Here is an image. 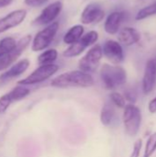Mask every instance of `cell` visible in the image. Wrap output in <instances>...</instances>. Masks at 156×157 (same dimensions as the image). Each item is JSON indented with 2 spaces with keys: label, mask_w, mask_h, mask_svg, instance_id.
Segmentation results:
<instances>
[{
  "label": "cell",
  "mask_w": 156,
  "mask_h": 157,
  "mask_svg": "<svg viewBox=\"0 0 156 157\" xmlns=\"http://www.w3.org/2000/svg\"><path fill=\"white\" fill-rule=\"evenodd\" d=\"M123 123L126 133L130 136H135L138 133L142 123V112L140 109L131 104L125 106Z\"/></svg>",
  "instance_id": "obj_4"
},
{
  "label": "cell",
  "mask_w": 156,
  "mask_h": 157,
  "mask_svg": "<svg viewBox=\"0 0 156 157\" xmlns=\"http://www.w3.org/2000/svg\"><path fill=\"white\" fill-rule=\"evenodd\" d=\"M143 147V140L139 139L135 142L134 145H133V150H132V154L131 157H139L141 154V150Z\"/></svg>",
  "instance_id": "obj_26"
},
{
  "label": "cell",
  "mask_w": 156,
  "mask_h": 157,
  "mask_svg": "<svg viewBox=\"0 0 156 157\" xmlns=\"http://www.w3.org/2000/svg\"><path fill=\"white\" fill-rule=\"evenodd\" d=\"M119 40L126 46H131L137 43L141 39L140 32L133 28H123L119 33Z\"/></svg>",
  "instance_id": "obj_16"
},
{
  "label": "cell",
  "mask_w": 156,
  "mask_h": 157,
  "mask_svg": "<svg viewBox=\"0 0 156 157\" xmlns=\"http://www.w3.org/2000/svg\"><path fill=\"white\" fill-rule=\"evenodd\" d=\"M114 118H115V109L113 106L110 103H106L103 106L100 113V121L102 124L105 126L111 125L112 122L114 121Z\"/></svg>",
  "instance_id": "obj_18"
},
{
  "label": "cell",
  "mask_w": 156,
  "mask_h": 157,
  "mask_svg": "<svg viewBox=\"0 0 156 157\" xmlns=\"http://www.w3.org/2000/svg\"><path fill=\"white\" fill-rule=\"evenodd\" d=\"M125 19V13L120 11H115L110 13L105 21V31L110 35L116 34L120 28V25Z\"/></svg>",
  "instance_id": "obj_15"
},
{
  "label": "cell",
  "mask_w": 156,
  "mask_h": 157,
  "mask_svg": "<svg viewBox=\"0 0 156 157\" xmlns=\"http://www.w3.org/2000/svg\"><path fill=\"white\" fill-rule=\"evenodd\" d=\"M154 62H155V63H156V58H155V59H154Z\"/></svg>",
  "instance_id": "obj_31"
},
{
  "label": "cell",
  "mask_w": 156,
  "mask_h": 157,
  "mask_svg": "<svg viewBox=\"0 0 156 157\" xmlns=\"http://www.w3.org/2000/svg\"><path fill=\"white\" fill-rule=\"evenodd\" d=\"M109 97H110V99H111L112 103H113L114 105H116L118 108H120V109L125 108V106H126V101H125L124 97H123L121 94H120V93H118V92H112V93L109 95Z\"/></svg>",
  "instance_id": "obj_24"
},
{
  "label": "cell",
  "mask_w": 156,
  "mask_h": 157,
  "mask_svg": "<svg viewBox=\"0 0 156 157\" xmlns=\"http://www.w3.org/2000/svg\"><path fill=\"white\" fill-rule=\"evenodd\" d=\"M17 46V41L12 37H6L0 40V58L10 52Z\"/></svg>",
  "instance_id": "obj_21"
},
{
  "label": "cell",
  "mask_w": 156,
  "mask_h": 157,
  "mask_svg": "<svg viewBox=\"0 0 156 157\" xmlns=\"http://www.w3.org/2000/svg\"><path fill=\"white\" fill-rule=\"evenodd\" d=\"M156 14V2L142 8L136 15L137 20H142L144 18H147L151 16H154Z\"/></svg>",
  "instance_id": "obj_22"
},
{
  "label": "cell",
  "mask_w": 156,
  "mask_h": 157,
  "mask_svg": "<svg viewBox=\"0 0 156 157\" xmlns=\"http://www.w3.org/2000/svg\"><path fill=\"white\" fill-rule=\"evenodd\" d=\"M47 2L48 0H24L25 5L31 6V7H38V6H43Z\"/></svg>",
  "instance_id": "obj_27"
},
{
  "label": "cell",
  "mask_w": 156,
  "mask_h": 157,
  "mask_svg": "<svg viewBox=\"0 0 156 157\" xmlns=\"http://www.w3.org/2000/svg\"><path fill=\"white\" fill-rule=\"evenodd\" d=\"M13 0H0V8L6 7L9 5H11Z\"/></svg>",
  "instance_id": "obj_30"
},
{
  "label": "cell",
  "mask_w": 156,
  "mask_h": 157,
  "mask_svg": "<svg viewBox=\"0 0 156 157\" xmlns=\"http://www.w3.org/2000/svg\"><path fill=\"white\" fill-rule=\"evenodd\" d=\"M58 57V52L55 49H49L41 52L38 57V63L40 65L43 64H51L53 63L57 60Z\"/></svg>",
  "instance_id": "obj_19"
},
{
  "label": "cell",
  "mask_w": 156,
  "mask_h": 157,
  "mask_svg": "<svg viewBox=\"0 0 156 157\" xmlns=\"http://www.w3.org/2000/svg\"><path fill=\"white\" fill-rule=\"evenodd\" d=\"M102 52L106 56V58L113 63H120L124 60L123 49L120 43L116 40H107L103 45Z\"/></svg>",
  "instance_id": "obj_12"
},
{
  "label": "cell",
  "mask_w": 156,
  "mask_h": 157,
  "mask_svg": "<svg viewBox=\"0 0 156 157\" xmlns=\"http://www.w3.org/2000/svg\"><path fill=\"white\" fill-rule=\"evenodd\" d=\"M100 77L107 89H115L127 82L126 71L117 65L103 64L100 69Z\"/></svg>",
  "instance_id": "obj_2"
},
{
  "label": "cell",
  "mask_w": 156,
  "mask_h": 157,
  "mask_svg": "<svg viewBox=\"0 0 156 157\" xmlns=\"http://www.w3.org/2000/svg\"><path fill=\"white\" fill-rule=\"evenodd\" d=\"M58 29L59 23L57 21H53L46 28L39 31L32 40L31 50L33 52H40L48 48L56 36Z\"/></svg>",
  "instance_id": "obj_3"
},
{
  "label": "cell",
  "mask_w": 156,
  "mask_h": 157,
  "mask_svg": "<svg viewBox=\"0 0 156 157\" xmlns=\"http://www.w3.org/2000/svg\"><path fill=\"white\" fill-rule=\"evenodd\" d=\"M58 70L59 66L54 63L40 65L36 70H34L29 76L18 81L17 84L21 86H29L42 83L45 80L49 79L53 75H55L58 72Z\"/></svg>",
  "instance_id": "obj_6"
},
{
  "label": "cell",
  "mask_w": 156,
  "mask_h": 157,
  "mask_svg": "<svg viewBox=\"0 0 156 157\" xmlns=\"http://www.w3.org/2000/svg\"><path fill=\"white\" fill-rule=\"evenodd\" d=\"M156 86V63L154 60H149L146 63L145 72L143 79V91L149 95Z\"/></svg>",
  "instance_id": "obj_13"
},
{
  "label": "cell",
  "mask_w": 156,
  "mask_h": 157,
  "mask_svg": "<svg viewBox=\"0 0 156 157\" xmlns=\"http://www.w3.org/2000/svg\"><path fill=\"white\" fill-rule=\"evenodd\" d=\"M149 111L151 113H155L156 112V97L150 101L149 103Z\"/></svg>",
  "instance_id": "obj_29"
},
{
  "label": "cell",
  "mask_w": 156,
  "mask_h": 157,
  "mask_svg": "<svg viewBox=\"0 0 156 157\" xmlns=\"http://www.w3.org/2000/svg\"><path fill=\"white\" fill-rule=\"evenodd\" d=\"M98 40V33L95 30H91L84 34L76 42L71 44L63 53L66 58H73L82 54L85 50L93 44H95Z\"/></svg>",
  "instance_id": "obj_5"
},
{
  "label": "cell",
  "mask_w": 156,
  "mask_h": 157,
  "mask_svg": "<svg viewBox=\"0 0 156 157\" xmlns=\"http://www.w3.org/2000/svg\"><path fill=\"white\" fill-rule=\"evenodd\" d=\"M51 86L58 88L66 87H89L94 85V78L90 74L80 70L61 74L51 83Z\"/></svg>",
  "instance_id": "obj_1"
},
{
  "label": "cell",
  "mask_w": 156,
  "mask_h": 157,
  "mask_svg": "<svg viewBox=\"0 0 156 157\" xmlns=\"http://www.w3.org/2000/svg\"><path fill=\"white\" fill-rule=\"evenodd\" d=\"M11 103H12V100L10 99L8 95L7 94L3 95L0 98V113H5L9 108Z\"/></svg>",
  "instance_id": "obj_25"
},
{
  "label": "cell",
  "mask_w": 156,
  "mask_h": 157,
  "mask_svg": "<svg viewBox=\"0 0 156 157\" xmlns=\"http://www.w3.org/2000/svg\"><path fill=\"white\" fill-rule=\"evenodd\" d=\"M102 56H103L102 47L99 44L94 45L86 52V54L80 59L78 63V67L80 71H83L87 74L96 72V70L99 65Z\"/></svg>",
  "instance_id": "obj_7"
},
{
  "label": "cell",
  "mask_w": 156,
  "mask_h": 157,
  "mask_svg": "<svg viewBox=\"0 0 156 157\" xmlns=\"http://www.w3.org/2000/svg\"><path fill=\"white\" fill-rule=\"evenodd\" d=\"M85 32V28L82 25H74L72 28L69 29V30L64 34L63 36V42L65 44L71 45L74 42H76Z\"/></svg>",
  "instance_id": "obj_17"
},
{
  "label": "cell",
  "mask_w": 156,
  "mask_h": 157,
  "mask_svg": "<svg viewBox=\"0 0 156 157\" xmlns=\"http://www.w3.org/2000/svg\"><path fill=\"white\" fill-rule=\"evenodd\" d=\"M63 10V3L58 0L45 6L40 14L34 19L33 24L37 26H44L52 23Z\"/></svg>",
  "instance_id": "obj_9"
},
{
  "label": "cell",
  "mask_w": 156,
  "mask_h": 157,
  "mask_svg": "<svg viewBox=\"0 0 156 157\" xmlns=\"http://www.w3.org/2000/svg\"><path fill=\"white\" fill-rule=\"evenodd\" d=\"M31 40L32 38L30 35H25L21 39H19V40L17 41L16 48L0 58V71L7 69L10 65H12L29 45Z\"/></svg>",
  "instance_id": "obj_8"
},
{
  "label": "cell",
  "mask_w": 156,
  "mask_h": 157,
  "mask_svg": "<svg viewBox=\"0 0 156 157\" xmlns=\"http://www.w3.org/2000/svg\"><path fill=\"white\" fill-rule=\"evenodd\" d=\"M156 151V132L153 133L145 145V150H144V155L143 157H152V155L154 154Z\"/></svg>",
  "instance_id": "obj_23"
},
{
  "label": "cell",
  "mask_w": 156,
  "mask_h": 157,
  "mask_svg": "<svg viewBox=\"0 0 156 157\" xmlns=\"http://www.w3.org/2000/svg\"><path fill=\"white\" fill-rule=\"evenodd\" d=\"M29 66V61L28 59H22L13 64L8 70L0 75V84H5L19 75L24 74Z\"/></svg>",
  "instance_id": "obj_14"
},
{
  "label": "cell",
  "mask_w": 156,
  "mask_h": 157,
  "mask_svg": "<svg viewBox=\"0 0 156 157\" xmlns=\"http://www.w3.org/2000/svg\"><path fill=\"white\" fill-rule=\"evenodd\" d=\"M29 93H30V90L29 88L25 87V86L18 85L15 86L9 93H7V95L13 102V101H18V100L25 98L26 97L29 95Z\"/></svg>",
  "instance_id": "obj_20"
},
{
  "label": "cell",
  "mask_w": 156,
  "mask_h": 157,
  "mask_svg": "<svg viewBox=\"0 0 156 157\" xmlns=\"http://www.w3.org/2000/svg\"><path fill=\"white\" fill-rule=\"evenodd\" d=\"M26 17V9H17L0 18V34L20 25L25 20Z\"/></svg>",
  "instance_id": "obj_11"
},
{
  "label": "cell",
  "mask_w": 156,
  "mask_h": 157,
  "mask_svg": "<svg viewBox=\"0 0 156 157\" xmlns=\"http://www.w3.org/2000/svg\"><path fill=\"white\" fill-rule=\"evenodd\" d=\"M124 98L128 99V100L131 101V102H135V101L137 100V94H136V91H135V90H132V89L126 90Z\"/></svg>",
  "instance_id": "obj_28"
},
{
  "label": "cell",
  "mask_w": 156,
  "mask_h": 157,
  "mask_svg": "<svg viewBox=\"0 0 156 157\" xmlns=\"http://www.w3.org/2000/svg\"><path fill=\"white\" fill-rule=\"evenodd\" d=\"M105 16V10L98 3L93 2L88 4L81 14V22L85 25L96 24L100 22Z\"/></svg>",
  "instance_id": "obj_10"
}]
</instances>
